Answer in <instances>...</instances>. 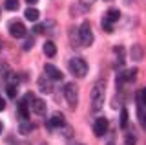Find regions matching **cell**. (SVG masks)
Wrapping results in <instances>:
<instances>
[{
  "label": "cell",
  "instance_id": "cell-23",
  "mask_svg": "<svg viewBox=\"0 0 146 145\" xmlns=\"http://www.w3.org/2000/svg\"><path fill=\"white\" fill-rule=\"evenodd\" d=\"M139 103L141 105H146V88H143L139 92Z\"/></svg>",
  "mask_w": 146,
  "mask_h": 145
},
{
  "label": "cell",
  "instance_id": "cell-5",
  "mask_svg": "<svg viewBox=\"0 0 146 145\" xmlns=\"http://www.w3.org/2000/svg\"><path fill=\"white\" fill-rule=\"evenodd\" d=\"M7 28H9V35H11V37H15V39L26 37V26L22 24L20 20H11L7 24Z\"/></svg>",
  "mask_w": 146,
  "mask_h": 145
},
{
  "label": "cell",
  "instance_id": "cell-13",
  "mask_svg": "<svg viewBox=\"0 0 146 145\" xmlns=\"http://www.w3.org/2000/svg\"><path fill=\"white\" fill-rule=\"evenodd\" d=\"M42 50L48 57H55V53H57V46H55V42H51V40H46Z\"/></svg>",
  "mask_w": 146,
  "mask_h": 145
},
{
  "label": "cell",
  "instance_id": "cell-4",
  "mask_svg": "<svg viewBox=\"0 0 146 145\" xmlns=\"http://www.w3.org/2000/svg\"><path fill=\"white\" fill-rule=\"evenodd\" d=\"M79 35H80L82 46H91V42H93V31H91L90 22H82V26L79 28Z\"/></svg>",
  "mask_w": 146,
  "mask_h": 145
},
{
  "label": "cell",
  "instance_id": "cell-10",
  "mask_svg": "<svg viewBox=\"0 0 146 145\" xmlns=\"http://www.w3.org/2000/svg\"><path fill=\"white\" fill-rule=\"evenodd\" d=\"M102 19H106L108 22H111V24H115V22L121 19V11L115 9V7H111V9H108V11H106V15H104Z\"/></svg>",
  "mask_w": 146,
  "mask_h": 145
},
{
  "label": "cell",
  "instance_id": "cell-33",
  "mask_svg": "<svg viewBox=\"0 0 146 145\" xmlns=\"http://www.w3.org/2000/svg\"><path fill=\"white\" fill-rule=\"evenodd\" d=\"M106 2H110V0H106Z\"/></svg>",
  "mask_w": 146,
  "mask_h": 145
},
{
  "label": "cell",
  "instance_id": "cell-24",
  "mask_svg": "<svg viewBox=\"0 0 146 145\" xmlns=\"http://www.w3.org/2000/svg\"><path fill=\"white\" fill-rule=\"evenodd\" d=\"M31 46H33V39H27L22 48H24V50H31Z\"/></svg>",
  "mask_w": 146,
  "mask_h": 145
},
{
  "label": "cell",
  "instance_id": "cell-32",
  "mask_svg": "<svg viewBox=\"0 0 146 145\" xmlns=\"http://www.w3.org/2000/svg\"><path fill=\"white\" fill-rule=\"evenodd\" d=\"M108 145H113V143H108Z\"/></svg>",
  "mask_w": 146,
  "mask_h": 145
},
{
  "label": "cell",
  "instance_id": "cell-2",
  "mask_svg": "<svg viewBox=\"0 0 146 145\" xmlns=\"http://www.w3.org/2000/svg\"><path fill=\"white\" fill-rule=\"evenodd\" d=\"M70 70L73 72L75 77H84L88 74V64H86V61L82 57H73L70 61Z\"/></svg>",
  "mask_w": 146,
  "mask_h": 145
},
{
  "label": "cell",
  "instance_id": "cell-9",
  "mask_svg": "<svg viewBox=\"0 0 146 145\" xmlns=\"http://www.w3.org/2000/svg\"><path fill=\"white\" fill-rule=\"evenodd\" d=\"M135 77H137V68H131V70L124 72V74H119L117 75L119 83H122V81H135Z\"/></svg>",
  "mask_w": 146,
  "mask_h": 145
},
{
  "label": "cell",
  "instance_id": "cell-31",
  "mask_svg": "<svg viewBox=\"0 0 146 145\" xmlns=\"http://www.w3.org/2000/svg\"><path fill=\"white\" fill-rule=\"evenodd\" d=\"M0 50H2V40H0Z\"/></svg>",
  "mask_w": 146,
  "mask_h": 145
},
{
  "label": "cell",
  "instance_id": "cell-21",
  "mask_svg": "<svg viewBox=\"0 0 146 145\" xmlns=\"http://www.w3.org/2000/svg\"><path fill=\"white\" fill-rule=\"evenodd\" d=\"M6 92H7V97L9 99H15L17 97V85H7Z\"/></svg>",
  "mask_w": 146,
  "mask_h": 145
},
{
  "label": "cell",
  "instance_id": "cell-27",
  "mask_svg": "<svg viewBox=\"0 0 146 145\" xmlns=\"http://www.w3.org/2000/svg\"><path fill=\"white\" fill-rule=\"evenodd\" d=\"M80 2H82V4H84V6H91V4H93V2H95V0H80Z\"/></svg>",
  "mask_w": 146,
  "mask_h": 145
},
{
  "label": "cell",
  "instance_id": "cell-12",
  "mask_svg": "<svg viewBox=\"0 0 146 145\" xmlns=\"http://www.w3.org/2000/svg\"><path fill=\"white\" fill-rule=\"evenodd\" d=\"M31 107H33L35 114H38V116H44L46 114V103L42 101V99H36L35 97V101L31 103Z\"/></svg>",
  "mask_w": 146,
  "mask_h": 145
},
{
  "label": "cell",
  "instance_id": "cell-7",
  "mask_svg": "<svg viewBox=\"0 0 146 145\" xmlns=\"http://www.w3.org/2000/svg\"><path fill=\"white\" fill-rule=\"evenodd\" d=\"M44 72H46V75H48L51 81H62V77H64V74L55 64H46L44 66Z\"/></svg>",
  "mask_w": 146,
  "mask_h": 145
},
{
  "label": "cell",
  "instance_id": "cell-1",
  "mask_svg": "<svg viewBox=\"0 0 146 145\" xmlns=\"http://www.w3.org/2000/svg\"><path fill=\"white\" fill-rule=\"evenodd\" d=\"M91 110L93 112H99L102 108V103H104V85L102 83H95L93 88H91Z\"/></svg>",
  "mask_w": 146,
  "mask_h": 145
},
{
  "label": "cell",
  "instance_id": "cell-18",
  "mask_svg": "<svg viewBox=\"0 0 146 145\" xmlns=\"http://www.w3.org/2000/svg\"><path fill=\"white\" fill-rule=\"evenodd\" d=\"M33 129H35V125H31V123H26V121H24V123H22L20 127H18V132H20V134H29Z\"/></svg>",
  "mask_w": 146,
  "mask_h": 145
},
{
  "label": "cell",
  "instance_id": "cell-25",
  "mask_svg": "<svg viewBox=\"0 0 146 145\" xmlns=\"http://www.w3.org/2000/svg\"><path fill=\"white\" fill-rule=\"evenodd\" d=\"M33 31H35V33H42V31H46V28H44L42 24H36L35 28H33Z\"/></svg>",
  "mask_w": 146,
  "mask_h": 145
},
{
  "label": "cell",
  "instance_id": "cell-20",
  "mask_svg": "<svg viewBox=\"0 0 146 145\" xmlns=\"http://www.w3.org/2000/svg\"><path fill=\"white\" fill-rule=\"evenodd\" d=\"M119 123H121V129H126V125H128V110L126 108L121 110V119H119Z\"/></svg>",
  "mask_w": 146,
  "mask_h": 145
},
{
  "label": "cell",
  "instance_id": "cell-3",
  "mask_svg": "<svg viewBox=\"0 0 146 145\" xmlns=\"http://www.w3.org/2000/svg\"><path fill=\"white\" fill-rule=\"evenodd\" d=\"M64 96H66L68 105H70L71 108H75L77 103H79V88H77V85L68 83L66 87H64Z\"/></svg>",
  "mask_w": 146,
  "mask_h": 145
},
{
  "label": "cell",
  "instance_id": "cell-30",
  "mask_svg": "<svg viewBox=\"0 0 146 145\" xmlns=\"http://www.w3.org/2000/svg\"><path fill=\"white\" fill-rule=\"evenodd\" d=\"M2 129H4V127H2V123H0V132H2Z\"/></svg>",
  "mask_w": 146,
  "mask_h": 145
},
{
  "label": "cell",
  "instance_id": "cell-6",
  "mask_svg": "<svg viewBox=\"0 0 146 145\" xmlns=\"http://www.w3.org/2000/svg\"><path fill=\"white\" fill-rule=\"evenodd\" d=\"M108 117H97V121H95L93 125V132L95 136H104L108 132Z\"/></svg>",
  "mask_w": 146,
  "mask_h": 145
},
{
  "label": "cell",
  "instance_id": "cell-14",
  "mask_svg": "<svg viewBox=\"0 0 146 145\" xmlns=\"http://www.w3.org/2000/svg\"><path fill=\"white\" fill-rule=\"evenodd\" d=\"M38 15H40V13H38V9H35V7H27L26 13H24V17L29 22H36V20H38Z\"/></svg>",
  "mask_w": 146,
  "mask_h": 145
},
{
  "label": "cell",
  "instance_id": "cell-26",
  "mask_svg": "<svg viewBox=\"0 0 146 145\" xmlns=\"http://www.w3.org/2000/svg\"><path fill=\"white\" fill-rule=\"evenodd\" d=\"M18 83V77L17 75H11V77H9V85H17Z\"/></svg>",
  "mask_w": 146,
  "mask_h": 145
},
{
  "label": "cell",
  "instance_id": "cell-16",
  "mask_svg": "<svg viewBox=\"0 0 146 145\" xmlns=\"http://www.w3.org/2000/svg\"><path fill=\"white\" fill-rule=\"evenodd\" d=\"M137 116H139V121L141 125L146 129V105H141L139 103V108H137Z\"/></svg>",
  "mask_w": 146,
  "mask_h": 145
},
{
  "label": "cell",
  "instance_id": "cell-11",
  "mask_svg": "<svg viewBox=\"0 0 146 145\" xmlns=\"http://www.w3.org/2000/svg\"><path fill=\"white\" fill-rule=\"evenodd\" d=\"M64 123H66V119H64V116L60 114V112H55V114L49 117V125L55 127V129H57V127H62Z\"/></svg>",
  "mask_w": 146,
  "mask_h": 145
},
{
  "label": "cell",
  "instance_id": "cell-8",
  "mask_svg": "<svg viewBox=\"0 0 146 145\" xmlns=\"http://www.w3.org/2000/svg\"><path fill=\"white\" fill-rule=\"evenodd\" d=\"M38 88H40V92H44V94L51 92V83H49V77L46 74L42 77H38Z\"/></svg>",
  "mask_w": 146,
  "mask_h": 145
},
{
  "label": "cell",
  "instance_id": "cell-29",
  "mask_svg": "<svg viewBox=\"0 0 146 145\" xmlns=\"http://www.w3.org/2000/svg\"><path fill=\"white\" fill-rule=\"evenodd\" d=\"M26 2H27V4H31V6H33V4H36V2H38V0H26Z\"/></svg>",
  "mask_w": 146,
  "mask_h": 145
},
{
  "label": "cell",
  "instance_id": "cell-28",
  "mask_svg": "<svg viewBox=\"0 0 146 145\" xmlns=\"http://www.w3.org/2000/svg\"><path fill=\"white\" fill-rule=\"evenodd\" d=\"M4 108H6V101H4V99H0V112H2Z\"/></svg>",
  "mask_w": 146,
  "mask_h": 145
},
{
  "label": "cell",
  "instance_id": "cell-22",
  "mask_svg": "<svg viewBox=\"0 0 146 145\" xmlns=\"http://www.w3.org/2000/svg\"><path fill=\"white\" fill-rule=\"evenodd\" d=\"M100 24H102V30L106 31V33H111V31H113V24H111V22H108L106 19H102Z\"/></svg>",
  "mask_w": 146,
  "mask_h": 145
},
{
  "label": "cell",
  "instance_id": "cell-19",
  "mask_svg": "<svg viewBox=\"0 0 146 145\" xmlns=\"http://www.w3.org/2000/svg\"><path fill=\"white\" fill-rule=\"evenodd\" d=\"M141 57H143V50H141V46H133V50H131V59L133 61H141Z\"/></svg>",
  "mask_w": 146,
  "mask_h": 145
},
{
  "label": "cell",
  "instance_id": "cell-17",
  "mask_svg": "<svg viewBox=\"0 0 146 145\" xmlns=\"http://www.w3.org/2000/svg\"><path fill=\"white\" fill-rule=\"evenodd\" d=\"M18 6H20L18 0H6V2H4V7H6L7 11H17Z\"/></svg>",
  "mask_w": 146,
  "mask_h": 145
},
{
  "label": "cell",
  "instance_id": "cell-15",
  "mask_svg": "<svg viewBox=\"0 0 146 145\" xmlns=\"http://www.w3.org/2000/svg\"><path fill=\"white\" fill-rule=\"evenodd\" d=\"M18 116H20L22 117V119H27V117H29V108H27V105H26V103L24 101H20V103H18Z\"/></svg>",
  "mask_w": 146,
  "mask_h": 145
}]
</instances>
